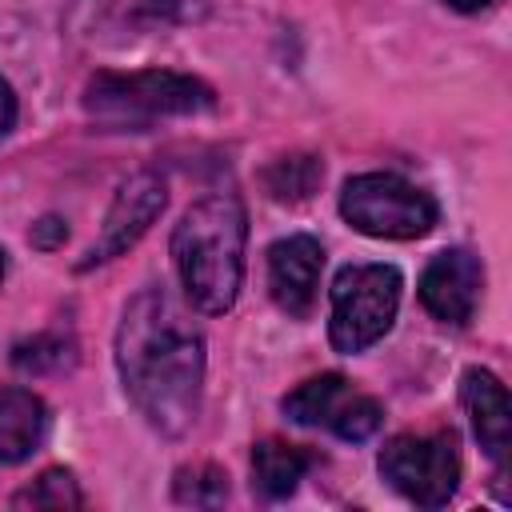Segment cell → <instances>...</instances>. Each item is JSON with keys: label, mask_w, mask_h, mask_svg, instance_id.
Masks as SVG:
<instances>
[{"label": "cell", "mask_w": 512, "mask_h": 512, "mask_svg": "<svg viewBox=\"0 0 512 512\" xmlns=\"http://www.w3.org/2000/svg\"><path fill=\"white\" fill-rule=\"evenodd\" d=\"M116 368L152 428L164 436L188 432L200 412L204 336L164 288H144L128 300L116 328Z\"/></svg>", "instance_id": "1"}, {"label": "cell", "mask_w": 512, "mask_h": 512, "mask_svg": "<svg viewBox=\"0 0 512 512\" xmlns=\"http://www.w3.org/2000/svg\"><path fill=\"white\" fill-rule=\"evenodd\" d=\"M244 240L248 216L232 192L204 196L180 216L172 232V260L192 308L220 316L236 304L244 276Z\"/></svg>", "instance_id": "2"}, {"label": "cell", "mask_w": 512, "mask_h": 512, "mask_svg": "<svg viewBox=\"0 0 512 512\" xmlns=\"http://www.w3.org/2000/svg\"><path fill=\"white\" fill-rule=\"evenodd\" d=\"M216 104L212 88L196 76L144 68V72H96L84 88V108L104 128L144 132L164 116H196Z\"/></svg>", "instance_id": "3"}, {"label": "cell", "mask_w": 512, "mask_h": 512, "mask_svg": "<svg viewBox=\"0 0 512 512\" xmlns=\"http://www.w3.org/2000/svg\"><path fill=\"white\" fill-rule=\"evenodd\" d=\"M400 272L392 264H348L332 280V320L328 336L336 352L372 348L396 320L400 308Z\"/></svg>", "instance_id": "4"}, {"label": "cell", "mask_w": 512, "mask_h": 512, "mask_svg": "<svg viewBox=\"0 0 512 512\" xmlns=\"http://www.w3.org/2000/svg\"><path fill=\"white\" fill-rule=\"evenodd\" d=\"M340 216L376 240H416L436 224V200L392 172L352 176L340 192Z\"/></svg>", "instance_id": "5"}, {"label": "cell", "mask_w": 512, "mask_h": 512, "mask_svg": "<svg viewBox=\"0 0 512 512\" xmlns=\"http://www.w3.org/2000/svg\"><path fill=\"white\" fill-rule=\"evenodd\" d=\"M380 476L412 504L440 508L460 484V452L452 432L432 436H392L380 448Z\"/></svg>", "instance_id": "6"}, {"label": "cell", "mask_w": 512, "mask_h": 512, "mask_svg": "<svg viewBox=\"0 0 512 512\" xmlns=\"http://www.w3.org/2000/svg\"><path fill=\"white\" fill-rule=\"evenodd\" d=\"M284 412L304 428H332L340 440H368L384 420V408L372 396L356 392L340 372L304 380L284 396Z\"/></svg>", "instance_id": "7"}, {"label": "cell", "mask_w": 512, "mask_h": 512, "mask_svg": "<svg viewBox=\"0 0 512 512\" xmlns=\"http://www.w3.org/2000/svg\"><path fill=\"white\" fill-rule=\"evenodd\" d=\"M164 200H168V192H164V180H160L156 172H136V176H128V180L120 184V192H116L108 216H104L100 240L92 244L88 260H84L80 268H92V264H104V260L128 252V248L152 228V220L164 212Z\"/></svg>", "instance_id": "8"}, {"label": "cell", "mask_w": 512, "mask_h": 512, "mask_svg": "<svg viewBox=\"0 0 512 512\" xmlns=\"http://www.w3.org/2000/svg\"><path fill=\"white\" fill-rule=\"evenodd\" d=\"M484 288V264L468 248H448L432 256V264L420 276V300L424 308L444 324H468Z\"/></svg>", "instance_id": "9"}, {"label": "cell", "mask_w": 512, "mask_h": 512, "mask_svg": "<svg viewBox=\"0 0 512 512\" xmlns=\"http://www.w3.org/2000/svg\"><path fill=\"white\" fill-rule=\"evenodd\" d=\"M324 248L316 236H288L268 248V288L288 316H308L316 304Z\"/></svg>", "instance_id": "10"}, {"label": "cell", "mask_w": 512, "mask_h": 512, "mask_svg": "<svg viewBox=\"0 0 512 512\" xmlns=\"http://www.w3.org/2000/svg\"><path fill=\"white\" fill-rule=\"evenodd\" d=\"M460 400H464V408L472 416V428H476L480 448L496 464H504L508 440H512V408H508L504 384L488 368H468L464 380H460Z\"/></svg>", "instance_id": "11"}, {"label": "cell", "mask_w": 512, "mask_h": 512, "mask_svg": "<svg viewBox=\"0 0 512 512\" xmlns=\"http://www.w3.org/2000/svg\"><path fill=\"white\" fill-rule=\"evenodd\" d=\"M48 432V408L36 392L0 384V460L20 464L28 460Z\"/></svg>", "instance_id": "12"}, {"label": "cell", "mask_w": 512, "mask_h": 512, "mask_svg": "<svg viewBox=\"0 0 512 512\" xmlns=\"http://www.w3.org/2000/svg\"><path fill=\"white\" fill-rule=\"evenodd\" d=\"M316 464V456L308 448L284 444V440H260L252 448V484L260 496L280 500L288 492H296V484L304 480V472Z\"/></svg>", "instance_id": "13"}, {"label": "cell", "mask_w": 512, "mask_h": 512, "mask_svg": "<svg viewBox=\"0 0 512 512\" xmlns=\"http://www.w3.org/2000/svg\"><path fill=\"white\" fill-rule=\"evenodd\" d=\"M320 176H324V164L316 156H284L264 172V184L272 200H308Z\"/></svg>", "instance_id": "14"}, {"label": "cell", "mask_w": 512, "mask_h": 512, "mask_svg": "<svg viewBox=\"0 0 512 512\" xmlns=\"http://www.w3.org/2000/svg\"><path fill=\"white\" fill-rule=\"evenodd\" d=\"M12 504H16V508H80V488H76L72 472L48 468V472L36 476L24 492H16Z\"/></svg>", "instance_id": "15"}, {"label": "cell", "mask_w": 512, "mask_h": 512, "mask_svg": "<svg viewBox=\"0 0 512 512\" xmlns=\"http://www.w3.org/2000/svg\"><path fill=\"white\" fill-rule=\"evenodd\" d=\"M64 236H68V228H64L56 216H48V220L32 224V244H36V248H52V244H60Z\"/></svg>", "instance_id": "16"}, {"label": "cell", "mask_w": 512, "mask_h": 512, "mask_svg": "<svg viewBox=\"0 0 512 512\" xmlns=\"http://www.w3.org/2000/svg\"><path fill=\"white\" fill-rule=\"evenodd\" d=\"M16 124V96H12V84L0 76V140L12 132Z\"/></svg>", "instance_id": "17"}, {"label": "cell", "mask_w": 512, "mask_h": 512, "mask_svg": "<svg viewBox=\"0 0 512 512\" xmlns=\"http://www.w3.org/2000/svg\"><path fill=\"white\" fill-rule=\"evenodd\" d=\"M452 8H460V12H480V8H488L492 0H448Z\"/></svg>", "instance_id": "18"}, {"label": "cell", "mask_w": 512, "mask_h": 512, "mask_svg": "<svg viewBox=\"0 0 512 512\" xmlns=\"http://www.w3.org/2000/svg\"><path fill=\"white\" fill-rule=\"evenodd\" d=\"M0 280H4V252H0Z\"/></svg>", "instance_id": "19"}]
</instances>
